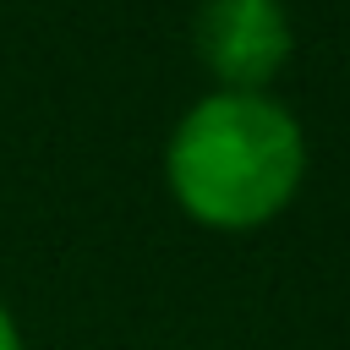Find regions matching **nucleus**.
<instances>
[{
    "label": "nucleus",
    "mask_w": 350,
    "mask_h": 350,
    "mask_svg": "<svg viewBox=\"0 0 350 350\" xmlns=\"http://www.w3.org/2000/svg\"><path fill=\"white\" fill-rule=\"evenodd\" d=\"M306 180V131L273 93H202L164 142V186L175 208L219 235L273 224Z\"/></svg>",
    "instance_id": "nucleus-1"
},
{
    "label": "nucleus",
    "mask_w": 350,
    "mask_h": 350,
    "mask_svg": "<svg viewBox=\"0 0 350 350\" xmlns=\"http://www.w3.org/2000/svg\"><path fill=\"white\" fill-rule=\"evenodd\" d=\"M191 55L224 93H268L295 55L284 0H202L191 16Z\"/></svg>",
    "instance_id": "nucleus-2"
},
{
    "label": "nucleus",
    "mask_w": 350,
    "mask_h": 350,
    "mask_svg": "<svg viewBox=\"0 0 350 350\" xmlns=\"http://www.w3.org/2000/svg\"><path fill=\"white\" fill-rule=\"evenodd\" d=\"M0 350H22V328H16V317L0 306Z\"/></svg>",
    "instance_id": "nucleus-3"
}]
</instances>
